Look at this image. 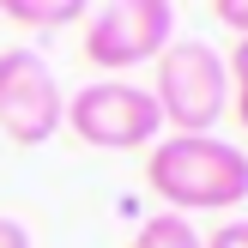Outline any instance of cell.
<instances>
[{
    "mask_svg": "<svg viewBox=\"0 0 248 248\" xmlns=\"http://www.w3.org/2000/svg\"><path fill=\"white\" fill-rule=\"evenodd\" d=\"M164 127L176 133H212L230 115V79L224 55L212 43H170L157 55V91H152Z\"/></svg>",
    "mask_w": 248,
    "mask_h": 248,
    "instance_id": "obj_2",
    "label": "cell"
},
{
    "mask_svg": "<svg viewBox=\"0 0 248 248\" xmlns=\"http://www.w3.org/2000/svg\"><path fill=\"white\" fill-rule=\"evenodd\" d=\"M200 248H248V218H224Z\"/></svg>",
    "mask_w": 248,
    "mask_h": 248,
    "instance_id": "obj_9",
    "label": "cell"
},
{
    "mask_svg": "<svg viewBox=\"0 0 248 248\" xmlns=\"http://www.w3.org/2000/svg\"><path fill=\"white\" fill-rule=\"evenodd\" d=\"M176 43V6L170 0H121V6H91L85 18V61L103 73H127L157 61Z\"/></svg>",
    "mask_w": 248,
    "mask_h": 248,
    "instance_id": "obj_4",
    "label": "cell"
},
{
    "mask_svg": "<svg viewBox=\"0 0 248 248\" xmlns=\"http://www.w3.org/2000/svg\"><path fill=\"white\" fill-rule=\"evenodd\" d=\"M61 79L36 48H6L0 55V133L12 145H43L61 133Z\"/></svg>",
    "mask_w": 248,
    "mask_h": 248,
    "instance_id": "obj_5",
    "label": "cell"
},
{
    "mask_svg": "<svg viewBox=\"0 0 248 248\" xmlns=\"http://www.w3.org/2000/svg\"><path fill=\"white\" fill-rule=\"evenodd\" d=\"M0 18L31 24V31H61V24L91 18V6L85 0H0Z\"/></svg>",
    "mask_w": 248,
    "mask_h": 248,
    "instance_id": "obj_6",
    "label": "cell"
},
{
    "mask_svg": "<svg viewBox=\"0 0 248 248\" xmlns=\"http://www.w3.org/2000/svg\"><path fill=\"white\" fill-rule=\"evenodd\" d=\"M0 248H31V230L18 218H0Z\"/></svg>",
    "mask_w": 248,
    "mask_h": 248,
    "instance_id": "obj_11",
    "label": "cell"
},
{
    "mask_svg": "<svg viewBox=\"0 0 248 248\" xmlns=\"http://www.w3.org/2000/svg\"><path fill=\"white\" fill-rule=\"evenodd\" d=\"M224 79H230V115L248 127V36L224 55Z\"/></svg>",
    "mask_w": 248,
    "mask_h": 248,
    "instance_id": "obj_8",
    "label": "cell"
},
{
    "mask_svg": "<svg viewBox=\"0 0 248 248\" xmlns=\"http://www.w3.org/2000/svg\"><path fill=\"white\" fill-rule=\"evenodd\" d=\"M145 188L170 212H230L248 200V157L218 133H170L145 157Z\"/></svg>",
    "mask_w": 248,
    "mask_h": 248,
    "instance_id": "obj_1",
    "label": "cell"
},
{
    "mask_svg": "<svg viewBox=\"0 0 248 248\" xmlns=\"http://www.w3.org/2000/svg\"><path fill=\"white\" fill-rule=\"evenodd\" d=\"M61 121H67L85 145H97V152H152L157 127H164L152 91H140V85H127V79L79 85V91L67 97V109H61Z\"/></svg>",
    "mask_w": 248,
    "mask_h": 248,
    "instance_id": "obj_3",
    "label": "cell"
},
{
    "mask_svg": "<svg viewBox=\"0 0 248 248\" xmlns=\"http://www.w3.org/2000/svg\"><path fill=\"white\" fill-rule=\"evenodd\" d=\"M212 18L230 24V31H236V43H242V36H248V0H212Z\"/></svg>",
    "mask_w": 248,
    "mask_h": 248,
    "instance_id": "obj_10",
    "label": "cell"
},
{
    "mask_svg": "<svg viewBox=\"0 0 248 248\" xmlns=\"http://www.w3.org/2000/svg\"><path fill=\"white\" fill-rule=\"evenodd\" d=\"M133 248H200V230L182 212H152L140 224V236H133Z\"/></svg>",
    "mask_w": 248,
    "mask_h": 248,
    "instance_id": "obj_7",
    "label": "cell"
}]
</instances>
